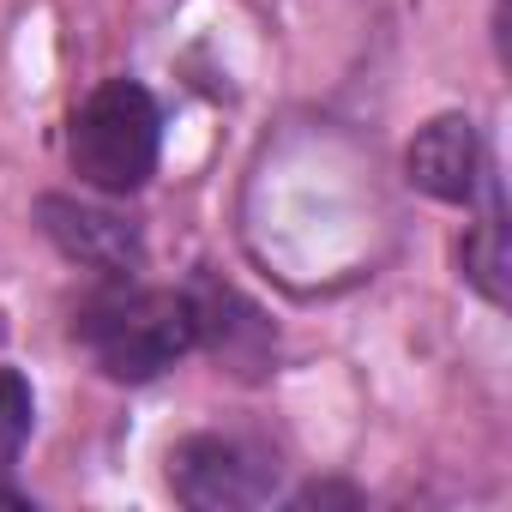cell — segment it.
I'll return each mask as SVG.
<instances>
[{
  "instance_id": "ba28073f",
  "label": "cell",
  "mask_w": 512,
  "mask_h": 512,
  "mask_svg": "<svg viewBox=\"0 0 512 512\" xmlns=\"http://www.w3.org/2000/svg\"><path fill=\"white\" fill-rule=\"evenodd\" d=\"M25 440H31V386L13 368H0V470L19 464Z\"/></svg>"
},
{
  "instance_id": "7a4b0ae2",
  "label": "cell",
  "mask_w": 512,
  "mask_h": 512,
  "mask_svg": "<svg viewBox=\"0 0 512 512\" xmlns=\"http://www.w3.org/2000/svg\"><path fill=\"white\" fill-rule=\"evenodd\" d=\"M157 139H163V121L151 91L133 79H109L79 103L67 157L79 181H91L97 193H139L157 169Z\"/></svg>"
},
{
  "instance_id": "8992f818",
  "label": "cell",
  "mask_w": 512,
  "mask_h": 512,
  "mask_svg": "<svg viewBox=\"0 0 512 512\" xmlns=\"http://www.w3.org/2000/svg\"><path fill=\"white\" fill-rule=\"evenodd\" d=\"M187 302H193V338H205L217 350V362H229L235 374H260V362L272 350V326L260 314L235 290H217V284H199Z\"/></svg>"
},
{
  "instance_id": "6da1fadb",
  "label": "cell",
  "mask_w": 512,
  "mask_h": 512,
  "mask_svg": "<svg viewBox=\"0 0 512 512\" xmlns=\"http://www.w3.org/2000/svg\"><path fill=\"white\" fill-rule=\"evenodd\" d=\"M73 332L109 380H157L199 344L193 302L181 290H151L133 278H109V290L79 308Z\"/></svg>"
},
{
  "instance_id": "3957f363",
  "label": "cell",
  "mask_w": 512,
  "mask_h": 512,
  "mask_svg": "<svg viewBox=\"0 0 512 512\" xmlns=\"http://www.w3.org/2000/svg\"><path fill=\"white\" fill-rule=\"evenodd\" d=\"M278 482V464L253 452L235 434H193L169 452V488L187 506L223 512V506H260Z\"/></svg>"
},
{
  "instance_id": "277c9868",
  "label": "cell",
  "mask_w": 512,
  "mask_h": 512,
  "mask_svg": "<svg viewBox=\"0 0 512 512\" xmlns=\"http://www.w3.org/2000/svg\"><path fill=\"white\" fill-rule=\"evenodd\" d=\"M37 223L73 266H91L103 278H133L145 266V241H139L133 217H121V211L85 205V199H67V193H43Z\"/></svg>"
},
{
  "instance_id": "5b68a950",
  "label": "cell",
  "mask_w": 512,
  "mask_h": 512,
  "mask_svg": "<svg viewBox=\"0 0 512 512\" xmlns=\"http://www.w3.org/2000/svg\"><path fill=\"white\" fill-rule=\"evenodd\" d=\"M404 169L428 199H446V205L476 199V187H482V133H476V121L470 115H434L410 139Z\"/></svg>"
},
{
  "instance_id": "52a82bcc",
  "label": "cell",
  "mask_w": 512,
  "mask_h": 512,
  "mask_svg": "<svg viewBox=\"0 0 512 512\" xmlns=\"http://www.w3.org/2000/svg\"><path fill=\"white\" fill-rule=\"evenodd\" d=\"M464 272L488 302H506V247H500V217H482L476 235L464 241Z\"/></svg>"
}]
</instances>
